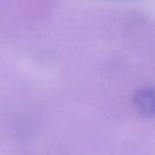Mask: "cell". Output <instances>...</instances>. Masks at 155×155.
Instances as JSON below:
<instances>
[{
	"mask_svg": "<svg viewBox=\"0 0 155 155\" xmlns=\"http://www.w3.org/2000/svg\"><path fill=\"white\" fill-rule=\"evenodd\" d=\"M137 111L145 116H155V88L141 89L134 96Z\"/></svg>",
	"mask_w": 155,
	"mask_h": 155,
	"instance_id": "obj_1",
	"label": "cell"
}]
</instances>
